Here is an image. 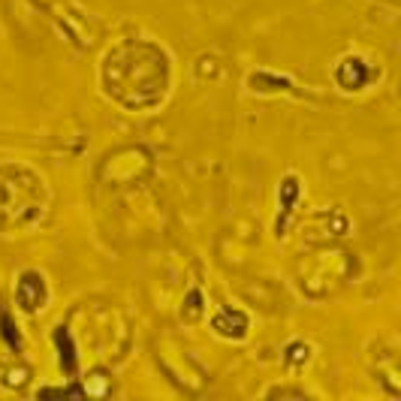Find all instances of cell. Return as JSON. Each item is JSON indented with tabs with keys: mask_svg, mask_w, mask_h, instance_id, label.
Masks as SVG:
<instances>
[{
	"mask_svg": "<svg viewBox=\"0 0 401 401\" xmlns=\"http://www.w3.org/2000/svg\"><path fill=\"white\" fill-rule=\"evenodd\" d=\"M42 299H46V293H42V277L28 272L25 277H21V284H18V302H21V308H25V311H37V308H42Z\"/></svg>",
	"mask_w": 401,
	"mask_h": 401,
	"instance_id": "obj_1",
	"label": "cell"
}]
</instances>
